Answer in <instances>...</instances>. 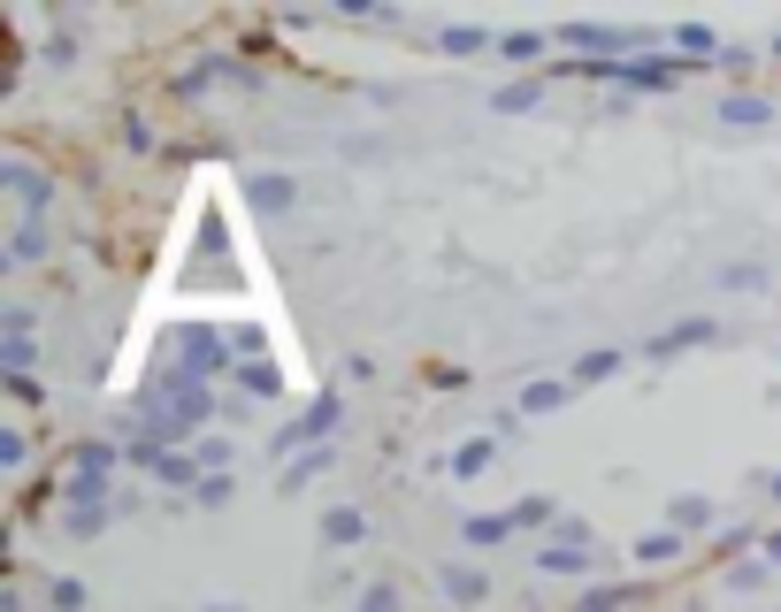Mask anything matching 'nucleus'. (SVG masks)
<instances>
[{
    "mask_svg": "<svg viewBox=\"0 0 781 612\" xmlns=\"http://www.w3.org/2000/svg\"><path fill=\"white\" fill-rule=\"evenodd\" d=\"M169 352H176V375H184V383H207V375L230 360V337L207 329V321H184V329L169 337Z\"/></svg>",
    "mask_w": 781,
    "mask_h": 612,
    "instance_id": "obj_1",
    "label": "nucleus"
},
{
    "mask_svg": "<svg viewBox=\"0 0 781 612\" xmlns=\"http://www.w3.org/2000/svg\"><path fill=\"white\" fill-rule=\"evenodd\" d=\"M0 176L15 184V199H23V215L39 222V215H46V199H54V184H46V176H39V168H31L23 153H8V161H0Z\"/></svg>",
    "mask_w": 781,
    "mask_h": 612,
    "instance_id": "obj_2",
    "label": "nucleus"
},
{
    "mask_svg": "<svg viewBox=\"0 0 781 612\" xmlns=\"http://www.w3.org/2000/svg\"><path fill=\"white\" fill-rule=\"evenodd\" d=\"M337 414H345V406H337V398H329V391H322V398H314L307 414H300V422H292V429H284V437H276V452H300V445H307V437H329V429H337Z\"/></svg>",
    "mask_w": 781,
    "mask_h": 612,
    "instance_id": "obj_3",
    "label": "nucleus"
},
{
    "mask_svg": "<svg viewBox=\"0 0 781 612\" xmlns=\"http://www.w3.org/2000/svg\"><path fill=\"white\" fill-rule=\"evenodd\" d=\"M713 337H720V321H705V314H697V321H682V329H659L643 352H651V360H674V352H690V345H713Z\"/></svg>",
    "mask_w": 781,
    "mask_h": 612,
    "instance_id": "obj_4",
    "label": "nucleus"
},
{
    "mask_svg": "<svg viewBox=\"0 0 781 612\" xmlns=\"http://www.w3.org/2000/svg\"><path fill=\"white\" fill-rule=\"evenodd\" d=\"M720 123H728V131H759V123H774V108H767L759 92H728V100H720Z\"/></svg>",
    "mask_w": 781,
    "mask_h": 612,
    "instance_id": "obj_5",
    "label": "nucleus"
},
{
    "mask_svg": "<svg viewBox=\"0 0 781 612\" xmlns=\"http://www.w3.org/2000/svg\"><path fill=\"white\" fill-rule=\"evenodd\" d=\"M292 192H300V184H292V176H276V168H269V176H246V199H253L261 215H284V207H292Z\"/></svg>",
    "mask_w": 781,
    "mask_h": 612,
    "instance_id": "obj_6",
    "label": "nucleus"
},
{
    "mask_svg": "<svg viewBox=\"0 0 781 612\" xmlns=\"http://www.w3.org/2000/svg\"><path fill=\"white\" fill-rule=\"evenodd\" d=\"M360 536H368V513L360 505H329L322 513V544H360Z\"/></svg>",
    "mask_w": 781,
    "mask_h": 612,
    "instance_id": "obj_7",
    "label": "nucleus"
},
{
    "mask_svg": "<svg viewBox=\"0 0 781 612\" xmlns=\"http://www.w3.org/2000/svg\"><path fill=\"white\" fill-rule=\"evenodd\" d=\"M31 261H46V222H15L8 238V269H31Z\"/></svg>",
    "mask_w": 781,
    "mask_h": 612,
    "instance_id": "obj_8",
    "label": "nucleus"
},
{
    "mask_svg": "<svg viewBox=\"0 0 781 612\" xmlns=\"http://www.w3.org/2000/svg\"><path fill=\"white\" fill-rule=\"evenodd\" d=\"M536 567H544V575H590L598 559H590L583 544H544V551H536Z\"/></svg>",
    "mask_w": 781,
    "mask_h": 612,
    "instance_id": "obj_9",
    "label": "nucleus"
},
{
    "mask_svg": "<svg viewBox=\"0 0 781 612\" xmlns=\"http://www.w3.org/2000/svg\"><path fill=\"white\" fill-rule=\"evenodd\" d=\"M536 92H544V85H536V77H521V85H498V92H490V108H498V116H529V108H536Z\"/></svg>",
    "mask_w": 781,
    "mask_h": 612,
    "instance_id": "obj_10",
    "label": "nucleus"
},
{
    "mask_svg": "<svg viewBox=\"0 0 781 612\" xmlns=\"http://www.w3.org/2000/svg\"><path fill=\"white\" fill-rule=\"evenodd\" d=\"M636 559H643V567H666V559H682V528H659V536H643V544H636Z\"/></svg>",
    "mask_w": 781,
    "mask_h": 612,
    "instance_id": "obj_11",
    "label": "nucleus"
},
{
    "mask_svg": "<svg viewBox=\"0 0 781 612\" xmlns=\"http://www.w3.org/2000/svg\"><path fill=\"white\" fill-rule=\"evenodd\" d=\"M437 46H445V54H482V46H490V31H475V23H445V31H437Z\"/></svg>",
    "mask_w": 781,
    "mask_h": 612,
    "instance_id": "obj_12",
    "label": "nucleus"
},
{
    "mask_svg": "<svg viewBox=\"0 0 781 612\" xmlns=\"http://www.w3.org/2000/svg\"><path fill=\"white\" fill-rule=\"evenodd\" d=\"M445 590H453L460 605H482V598H490V582H482L475 567H445Z\"/></svg>",
    "mask_w": 781,
    "mask_h": 612,
    "instance_id": "obj_13",
    "label": "nucleus"
},
{
    "mask_svg": "<svg viewBox=\"0 0 781 612\" xmlns=\"http://www.w3.org/2000/svg\"><path fill=\"white\" fill-rule=\"evenodd\" d=\"M606 375H621V352H606V345H598V352H583V360H575V383H606Z\"/></svg>",
    "mask_w": 781,
    "mask_h": 612,
    "instance_id": "obj_14",
    "label": "nucleus"
},
{
    "mask_svg": "<svg viewBox=\"0 0 781 612\" xmlns=\"http://www.w3.org/2000/svg\"><path fill=\"white\" fill-rule=\"evenodd\" d=\"M544 46H552L544 31H506V39H498V54H506V62H529V54H544Z\"/></svg>",
    "mask_w": 781,
    "mask_h": 612,
    "instance_id": "obj_15",
    "label": "nucleus"
},
{
    "mask_svg": "<svg viewBox=\"0 0 781 612\" xmlns=\"http://www.w3.org/2000/svg\"><path fill=\"white\" fill-rule=\"evenodd\" d=\"M552 406H567V383H529L521 391V414H552Z\"/></svg>",
    "mask_w": 781,
    "mask_h": 612,
    "instance_id": "obj_16",
    "label": "nucleus"
},
{
    "mask_svg": "<svg viewBox=\"0 0 781 612\" xmlns=\"http://www.w3.org/2000/svg\"><path fill=\"white\" fill-rule=\"evenodd\" d=\"M62 528H69V536H100V528H108V505H69Z\"/></svg>",
    "mask_w": 781,
    "mask_h": 612,
    "instance_id": "obj_17",
    "label": "nucleus"
},
{
    "mask_svg": "<svg viewBox=\"0 0 781 612\" xmlns=\"http://www.w3.org/2000/svg\"><path fill=\"white\" fill-rule=\"evenodd\" d=\"M490 452H498L490 437H468V445L453 452V474H482V467H490Z\"/></svg>",
    "mask_w": 781,
    "mask_h": 612,
    "instance_id": "obj_18",
    "label": "nucleus"
},
{
    "mask_svg": "<svg viewBox=\"0 0 781 612\" xmlns=\"http://www.w3.org/2000/svg\"><path fill=\"white\" fill-rule=\"evenodd\" d=\"M506 536H513L506 513H475V521H468V544H506Z\"/></svg>",
    "mask_w": 781,
    "mask_h": 612,
    "instance_id": "obj_19",
    "label": "nucleus"
},
{
    "mask_svg": "<svg viewBox=\"0 0 781 612\" xmlns=\"http://www.w3.org/2000/svg\"><path fill=\"white\" fill-rule=\"evenodd\" d=\"M238 375H246V391H253V398H276V391H284V375H276L269 360H253V368H238Z\"/></svg>",
    "mask_w": 781,
    "mask_h": 612,
    "instance_id": "obj_20",
    "label": "nucleus"
},
{
    "mask_svg": "<svg viewBox=\"0 0 781 612\" xmlns=\"http://www.w3.org/2000/svg\"><path fill=\"white\" fill-rule=\"evenodd\" d=\"M674 46H682V54H720V39H713L705 23H682V31H674Z\"/></svg>",
    "mask_w": 781,
    "mask_h": 612,
    "instance_id": "obj_21",
    "label": "nucleus"
},
{
    "mask_svg": "<svg viewBox=\"0 0 781 612\" xmlns=\"http://www.w3.org/2000/svg\"><path fill=\"white\" fill-rule=\"evenodd\" d=\"M713 521V498H674V528H705Z\"/></svg>",
    "mask_w": 781,
    "mask_h": 612,
    "instance_id": "obj_22",
    "label": "nucleus"
},
{
    "mask_svg": "<svg viewBox=\"0 0 781 612\" xmlns=\"http://www.w3.org/2000/svg\"><path fill=\"white\" fill-rule=\"evenodd\" d=\"M46 598H54V612H85V582H69V575H54V590H46Z\"/></svg>",
    "mask_w": 781,
    "mask_h": 612,
    "instance_id": "obj_23",
    "label": "nucleus"
},
{
    "mask_svg": "<svg viewBox=\"0 0 781 612\" xmlns=\"http://www.w3.org/2000/svg\"><path fill=\"white\" fill-rule=\"evenodd\" d=\"M0 368H8V375H31V337H8V345H0Z\"/></svg>",
    "mask_w": 781,
    "mask_h": 612,
    "instance_id": "obj_24",
    "label": "nucleus"
},
{
    "mask_svg": "<svg viewBox=\"0 0 781 612\" xmlns=\"http://www.w3.org/2000/svg\"><path fill=\"white\" fill-rule=\"evenodd\" d=\"M720 284H728V292H759L767 269H751V261H744V269H720Z\"/></svg>",
    "mask_w": 781,
    "mask_h": 612,
    "instance_id": "obj_25",
    "label": "nucleus"
},
{
    "mask_svg": "<svg viewBox=\"0 0 781 612\" xmlns=\"http://www.w3.org/2000/svg\"><path fill=\"white\" fill-rule=\"evenodd\" d=\"M31 445H23V429H0V467H23Z\"/></svg>",
    "mask_w": 781,
    "mask_h": 612,
    "instance_id": "obj_26",
    "label": "nucleus"
},
{
    "mask_svg": "<svg viewBox=\"0 0 781 612\" xmlns=\"http://www.w3.org/2000/svg\"><path fill=\"white\" fill-rule=\"evenodd\" d=\"M123 146H131V153H154V131H147L139 116H123Z\"/></svg>",
    "mask_w": 781,
    "mask_h": 612,
    "instance_id": "obj_27",
    "label": "nucleus"
},
{
    "mask_svg": "<svg viewBox=\"0 0 781 612\" xmlns=\"http://www.w3.org/2000/svg\"><path fill=\"white\" fill-rule=\"evenodd\" d=\"M360 612H399V598H391V590H383V582H376V590H368V598H360Z\"/></svg>",
    "mask_w": 781,
    "mask_h": 612,
    "instance_id": "obj_28",
    "label": "nucleus"
},
{
    "mask_svg": "<svg viewBox=\"0 0 781 612\" xmlns=\"http://www.w3.org/2000/svg\"><path fill=\"white\" fill-rule=\"evenodd\" d=\"M767 490H774V498H781V474H774V482H767Z\"/></svg>",
    "mask_w": 781,
    "mask_h": 612,
    "instance_id": "obj_29",
    "label": "nucleus"
},
{
    "mask_svg": "<svg viewBox=\"0 0 781 612\" xmlns=\"http://www.w3.org/2000/svg\"><path fill=\"white\" fill-rule=\"evenodd\" d=\"M207 612H238V605H207Z\"/></svg>",
    "mask_w": 781,
    "mask_h": 612,
    "instance_id": "obj_30",
    "label": "nucleus"
}]
</instances>
